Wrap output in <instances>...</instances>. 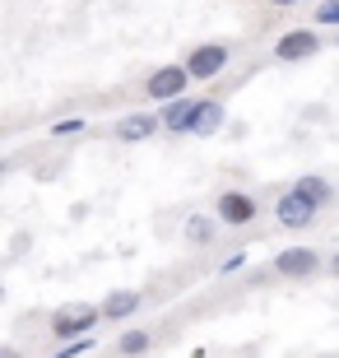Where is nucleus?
Listing matches in <instances>:
<instances>
[{"instance_id": "nucleus-1", "label": "nucleus", "mask_w": 339, "mask_h": 358, "mask_svg": "<svg viewBox=\"0 0 339 358\" xmlns=\"http://www.w3.org/2000/svg\"><path fill=\"white\" fill-rule=\"evenodd\" d=\"M98 321H103V307H89V303L61 307V312H52V335L61 340V345H70V340L93 335V326H98Z\"/></svg>"}, {"instance_id": "nucleus-2", "label": "nucleus", "mask_w": 339, "mask_h": 358, "mask_svg": "<svg viewBox=\"0 0 339 358\" xmlns=\"http://www.w3.org/2000/svg\"><path fill=\"white\" fill-rule=\"evenodd\" d=\"M316 210H321V205H316V200L307 196V191H298V186H288L284 196L274 200V219H279V224H284L288 233H298V228H312Z\"/></svg>"}, {"instance_id": "nucleus-3", "label": "nucleus", "mask_w": 339, "mask_h": 358, "mask_svg": "<svg viewBox=\"0 0 339 358\" xmlns=\"http://www.w3.org/2000/svg\"><path fill=\"white\" fill-rule=\"evenodd\" d=\"M228 61H233L228 42H200L196 52H186V75L191 80H214V75L228 70Z\"/></svg>"}, {"instance_id": "nucleus-4", "label": "nucleus", "mask_w": 339, "mask_h": 358, "mask_svg": "<svg viewBox=\"0 0 339 358\" xmlns=\"http://www.w3.org/2000/svg\"><path fill=\"white\" fill-rule=\"evenodd\" d=\"M186 84H191V75H186V66H158L149 70V80H144V93L154 98V103H177V98H186Z\"/></svg>"}, {"instance_id": "nucleus-5", "label": "nucleus", "mask_w": 339, "mask_h": 358, "mask_svg": "<svg viewBox=\"0 0 339 358\" xmlns=\"http://www.w3.org/2000/svg\"><path fill=\"white\" fill-rule=\"evenodd\" d=\"M256 214H261V205H256L247 191H223V196L214 200V219H219L223 228H247V224H256Z\"/></svg>"}, {"instance_id": "nucleus-6", "label": "nucleus", "mask_w": 339, "mask_h": 358, "mask_svg": "<svg viewBox=\"0 0 339 358\" xmlns=\"http://www.w3.org/2000/svg\"><path fill=\"white\" fill-rule=\"evenodd\" d=\"M158 131H163V117H154V112H131V117H121L117 126H112V135H117L121 145H144V140H154Z\"/></svg>"}, {"instance_id": "nucleus-7", "label": "nucleus", "mask_w": 339, "mask_h": 358, "mask_svg": "<svg viewBox=\"0 0 339 358\" xmlns=\"http://www.w3.org/2000/svg\"><path fill=\"white\" fill-rule=\"evenodd\" d=\"M316 270H321V256L312 247H288V252L274 256V275H284V279H312Z\"/></svg>"}, {"instance_id": "nucleus-8", "label": "nucleus", "mask_w": 339, "mask_h": 358, "mask_svg": "<svg viewBox=\"0 0 339 358\" xmlns=\"http://www.w3.org/2000/svg\"><path fill=\"white\" fill-rule=\"evenodd\" d=\"M316 52H321V38H316L312 28H293V33H284V38L274 42V56L279 61H307Z\"/></svg>"}, {"instance_id": "nucleus-9", "label": "nucleus", "mask_w": 339, "mask_h": 358, "mask_svg": "<svg viewBox=\"0 0 339 358\" xmlns=\"http://www.w3.org/2000/svg\"><path fill=\"white\" fill-rule=\"evenodd\" d=\"M140 303H144L140 289H112L98 307H103V321H126V317H135V312H140Z\"/></svg>"}, {"instance_id": "nucleus-10", "label": "nucleus", "mask_w": 339, "mask_h": 358, "mask_svg": "<svg viewBox=\"0 0 339 358\" xmlns=\"http://www.w3.org/2000/svg\"><path fill=\"white\" fill-rule=\"evenodd\" d=\"M214 131H223V103H219V98H205V103H196L191 135H214Z\"/></svg>"}, {"instance_id": "nucleus-11", "label": "nucleus", "mask_w": 339, "mask_h": 358, "mask_svg": "<svg viewBox=\"0 0 339 358\" xmlns=\"http://www.w3.org/2000/svg\"><path fill=\"white\" fill-rule=\"evenodd\" d=\"M191 121H196V103H191V98H177V103L163 107V131L186 135V131H191Z\"/></svg>"}, {"instance_id": "nucleus-12", "label": "nucleus", "mask_w": 339, "mask_h": 358, "mask_svg": "<svg viewBox=\"0 0 339 358\" xmlns=\"http://www.w3.org/2000/svg\"><path fill=\"white\" fill-rule=\"evenodd\" d=\"M149 349H154V335H149V331H126L117 340V354L121 358H140V354H149Z\"/></svg>"}, {"instance_id": "nucleus-13", "label": "nucleus", "mask_w": 339, "mask_h": 358, "mask_svg": "<svg viewBox=\"0 0 339 358\" xmlns=\"http://www.w3.org/2000/svg\"><path fill=\"white\" fill-rule=\"evenodd\" d=\"M186 242H196V247L214 242V219H205V214H191V219H186Z\"/></svg>"}, {"instance_id": "nucleus-14", "label": "nucleus", "mask_w": 339, "mask_h": 358, "mask_svg": "<svg viewBox=\"0 0 339 358\" xmlns=\"http://www.w3.org/2000/svg\"><path fill=\"white\" fill-rule=\"evenodd\" d=\"M293 186H298V191H307V196H312L316 205H326V200L335 196V191H330V182H326V177H312V173H307V177H298V182H293Z\"/></svg>"}, {"instance_id": "nucleus-15", "label": "nucleus", "mask_w": 339, "mask_h": 358, "mask_svg": "<svg viewBox=\"0 0 339 358\" xmlns=\"http://www.w3.org/2000/svg\"><path fill=\"white\" fill-rule=\"evenodd\" d=\"M312 19H316L321 28H339V0H321Z\"/></svg>"}, {"instance_id": "nucleus-16", "label": "nucleus", "mask_w": 339, "mask_h": 358, "mask_svg": "<svg viewBox=\"0 0 339 358\" xmlns=\"http://www.w3.org/2000/svg\"><path fill=\"white\" fill-rule=\"evenodd\" d=\"M89 349H98V345H93V335H84V340H70V345H61L52 358H84Z\"/></svg>"}, {"instance_id": "nucleus-17", "label": "nucleus", "mask_w": 339, "mask_h": 358, "mask_svg": "<svg viewBox=\"0 0 339 358\" xmlns=\"http://www.w3.org/2000/svg\"><path fill=\"white\" fill-rule=\"evenodd\" d=\"M79 131H84V117H61L52 126V135H79Z\"/></svg>"}, {"instance_id": "nucleus-18", "label": "nucleus", "mask_w": 339, "mask_h": 358, "mask_svg": "<svg viewBox=\"0 0 339 358\" xmlns=\"http://www.w3.org/2000/svg\"><path fill=\"white\" fill-rule=\"evenodd\" d=\"M330 275H335V279H339V252H335V256H330Z\"/></svg>"}, {"instance_id": "nucleus-19", "label": "nucleus", "mask_w": 339, "mask_h": 358, "mask_svg": "<svg viewBox=\"0 0 339 358\" xmlns=\"http://www.w3.org/2000/svg\"><path fill=\"white\" fill-rule=\"evenodd\" d=\"M0 358H19V349H0Z\"/></svg>"}, {"instance_id": "nucleus-20", "label": "nucleus", "mask_w": 339, "mask_h": 358, "mask_svg": "<svg viewBox=\"0 0 339 358\" xmlns=\"http://www.w3.org/2000/svg\"><path fill=\"white\" fill-rule=\"evenodd\" d=\"M270 5H298V0H270Z\"/></svg>"}]
</instances>
